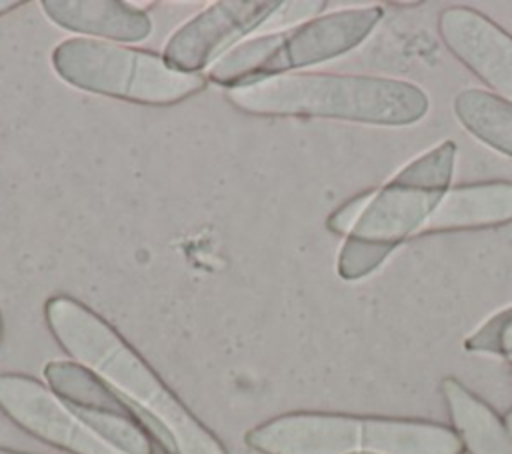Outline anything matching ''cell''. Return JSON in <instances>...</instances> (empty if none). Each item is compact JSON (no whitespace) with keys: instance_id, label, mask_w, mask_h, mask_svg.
<instances>
[{"instance_id":"obj_11","label":"cell","mask_w":512,"mask_h":454,"mask_svg":"<svg viewBox=\"0 0 512 454\" xmlns=\"http://www.w3.org/2000/svg\"><path fill=\"white\" fill-rule=\"evenodd\" d=\"M512 222V182L490 180L450 186L418 236L498 228Z\"/></svg>"},{"instance_id":"obj_16","label":"cell","mask_w":512,"mask_h":454,"mask_svg":"<svg viewBox=\"0 0 512 454\" xmlns=\"http://www.w3.org/2000/svg\"><path fill=\"white\" fill-rule=\"evenodd\" d=\"M326 2L324 0H290L280 2L268 22L262 26L268 32H280L288 28H296L308 20H314L324 14Z\"/></svg>"},{"instance_id":"obj_15","label":"cell","mask_w":512,"mask_h":454,"mask_svg":"<svg viewBox=\"0 0 512 454\" xmlns=\"http://www.w3.org/2000/svg\"><path fill=\"white\" fill-rule=\"evenodd\" d=\"M464 350L512 360V304L494 312L466 336Z\"/></svg>"},{"instance_id":"obj_9","label":"cell","mask_w":512,"mask_h":454,"mask_svg":"<svg viewBox=\"0 0 512 454\" xmlns=\"http://www.w3.org/2000/svg\"><path fill=\"white\" fill-rule=\"evenodd\" d=\"M278 0H220L184 22L166 42L164 60L190 74H202L250 32L260 30Z\"/></svg>"},{"instance_id":"obj_2","label":"cell","mask_w":512,"mask_h":454,"mask_svg":"<svg viewBox=\"0 0 512 454\" xmlns=\"http://www.w3.org/2000/svg\"><path fill=\"white\" fill-rule=\"evenodd\" d=\"M228 102L244 114L266 118H326L370 126H410L428 114L426 92L388 76L290 72L238 84Z\"/></svg>"},{"instance_id":"obj_5","label":"cell","mask_w":512,"mask_h":454,"mask_svg":"<svg viewBox=\"0 0 512 454\" xmlns=\"http://www.w3.org/2000/svg\"><path fill=\"white\" fill-rule=\"evenodd\" d=\"M50 60L66 84L132 104L172 106L206 88L204 74L182 72L162 54L108 40L68 38Z\"/></svg>"},{"instance_id":"obj_10","label":"cell","mask_w":512,"mask_h":454,"mask_svg":"<svg viewBox=\"0 0 512 454\" xmlns=\"http://www.w3.org/2000/svg\"><path fill=\"white\" fill-rule=\"evenodd\" d=\"M438 36L492 94L512 102V34L470 6H450L438 14Z\"/></svg>"},{"instance_id":"obj_21","label":"cell","mask_w":512,"mask_h":454,"mask_svg":"<svg viewBox=\"0 0 512 454\" xmlns=\"http://www.w3.org/2000/svg\"><path fill=\"white\" fill-rule=\"evenodd\" d=\"M510 364H512V360H510Z\"/></svg>"},{"instance_id":"obj_3","label":"cell","mask_w":512,"mask_h":454,"mask_svg":"<svg viewBox=\"0 0 512 454\" xmlns=\"http://www.w3.org/2000/svg\"><path fill=\"white\" fill-rule=\"evenodd\" d=\"M244 442L258 454H464L448 424L316 410L274 416Z\"/></svg>"},{"instance_id":"obj_19","label":"cell","mask_w":512,"mask_h":454,"mask_svg":"<svg viewBox=\"0 0 512 454\" xmlns=\"http://www.w3.org/2000/svg\"><path fill=\"white\" fill-rule=\"evenodd\" d=\"M0 454H24V452H16V450H8V448H0Z\"/></svg>"},{"instance_id":"obj_13","label":"cell","mask_w":512,"mask_h":454,"mask_svg":"<svg viewBox=\"0 0 512 454\" xmlns=\"http://www.w3.org/2000/svg\"><path fill=\"white\" fill-rule=\"evenodd\" d=\"M450 428L466 454H512V428L478 394L456 376H444L438 384Z\"/></svg>"},{"instance_id":"obj_1","label":"cell","mask_w":512,"mask_h":454,"mask_svg":"<svg viewBox=\"0 0 512 454\" xmlns=\"http://www.w3.org/2000/svg\"><path fill=\"white\" fill-rule=\"evenodd\" d=\"M42 312L58 346L158 424L178 454H228L220 438L98 312L68 294L50 296Z\"/></svg>"},{"instance_id":"obj_7","label":"cell","mask_w":512,"mask_h":454,"mask_svg":"<svg viewBox=\"0 0 512 454\" xmlns=\"http://www.w3.org/2000/svg\"><path fill=\"white\" fill-rule=\"evenodd\" d=\"M44 378L50 390L120 454H178L158 424L82 364L50 360Z\"/></svg>"},{"instance_id":"obj_4","label":"cell","mask_w":512,"mask_h":454,"mask_svg":"<svg viewBox=\"0 0 512 454\" xmlns=\"http://www.w3.org/2000/svg\"><path fill=\"white\" fill-rule=\"evenodd\" d=\"M454 164L456 144L444 140L378 186L340 248L338 276L348 282L362 280L378 270L400 244L418 236L452 186Z\"/></svg>"},{"instance_id":"obj_12","label":"cell","mask_w":512,"mask_h":454,"mask_svg":"<svg viewBox=\"0 0 512 454\" xmlns=\"http://www.w3.org/2000/svg\"><path fill=\"white\" fill-rule=\"evenodd\" d=\"M42 10L56 26L96 40L140 42L152 32L148 12L122 0H42Z\"/></svg>"},{"instance_id":"obj_8","label":"cell","mask_w":512,"mask_h":454,"mask_svg":"<svg viewBox=\"0 0 512 454\" xmlns=\"http://www.w3.org/2000/svg\"><path fill=\"white\" fill-rule=\"evenodd\" d=\"M0 410L18 428L68 454H120L94 434L50 386L20 372H0Z\"/></svg>"},{"instance_id":"obj_20","label":"cell","mask_w":512,"mask_h":454,"mask_svg":"<svg viewBox=\"0 0 512 454\" xmlns=\"http://www.w3.org/2000/svg\"><path fill=\"white\" fill-rule=\"evenodd\" d=\"M2 336H4V320H2V312H0V342H2Z\"/></svg>"},{"instance_id":"obj_14","label":"cell","mask_w":512,"mask_h":454,"mask_svg":"<svg viewBox=\"0 0 512 454\" xmlns=\"http://www.w3.org/2000/svg\"><path fill=\"white\" fill-rule=\"evenodd\" d=\"M454 114L462 128L482 144L512 158V102L482 88H466L454 96Z\"/></svg>"},{"instance_id":"obj_17","label":"cell","mask_w":512,"mask_h":454,"mask_svg":"<svg viewBox=\"0 0 512 454\" xmlns=\"http://www.w3.org/2000/svg\"><path fill=\"white\" fill-rule=\"evenodd\" d=\"M374 190L376 188H370V190H364L352 198H348L342 206H338L328 218H326V228L332 232V234H338V236H348L352 232V228L356 226V222L360 220L362 212L366 210L368 202L372 200L374 196Z\"/></svg>"},{"instance_id":"obj_6","label":"cell","mask_w":512,"mask_h":454,"mask_svg":"<svg viewBox=\"0 0 512 454\" xmlns=\"http://www.w3.org/2000/svg\"><path fill=\"white\" fill-rule=\"evenodd\" d=\"M382 16L380 6L346 8L296 28L248 38L212 64L208 78L218 86L232 88L338 58L360 46Z\"/></svg>"},{"instance_id":"obj_18","label":"cell","mask_w":512,"mask_h":454,"mask_svg":"<svg viewBox=\"0 0 512 454\" xmlns=\"http://www.w3.org/2000/svg\"><path fill=\"white\" fill-rule=\"evenodd\" d=\"M24 4H26V2H22V0H0V18H2L4 14H8V12H12V10L24 6Z\"/></svg>"}]
</instances>
